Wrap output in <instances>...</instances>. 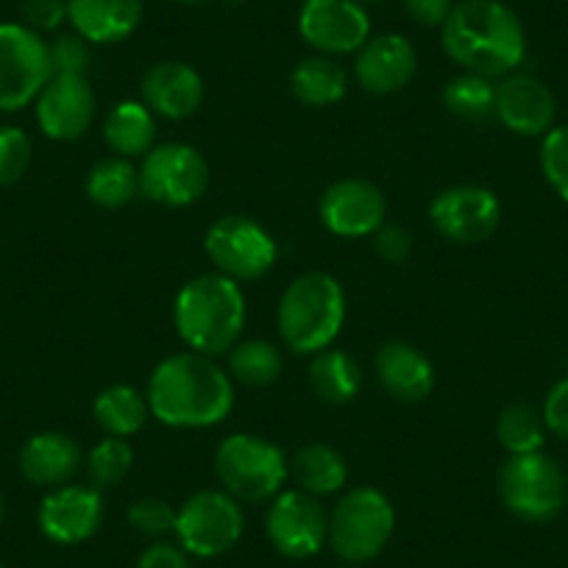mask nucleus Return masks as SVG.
<instances>
[{
    "instance_id": "6",
    "label": "nucleus",
    "mask_w": 568,
    "mask_h": 568,
    "mask_svg": "<svg viewBox=\"0 0 568 568\" xmlns=\"http://www.w3.org/2000/svg\"><path fill=\"white\" fill-rule=\"evenodd\" d=\"M396 529V510L376 488H352L329 516V544L346 562H368L382 555Z\"/></svg>"
},
{
    "instance_id": "22",
    "label": "nucleus",
    "mask_w": 568,
    "mask_h": 568,
    "mask_svg": "<svg viewBox=\"0 0 568 568\" xmlns=\"http://www.w3.org/2000/svg\"><path fill=\"white\" fill-rule=\"evenodd\" d=\"M81 446L64 433H40L20 449V474L40 488L68 485L81 471Z\"/></svg>"
},
{
    "instance_id": "23",
    "label": "nucleus",
    "mask_w": 568,
    "mask_h": 568,
    "mask_svg": "<svg viewBox=\"0 0 568 568\" xmlns=\"http://www.w3.org/2000/svg\"><path fill=\"white\" fill-rule=\"evenodd\" d=\"M68 20L90 45H112L136 31L142 0H68Z\"/></svg>"
},
{
    "instance_id": "1",
    "label": "nucleus",
    "mask_w": 568,
    "mask_h": 568,
    "mask_svg": "<svg viewBox=\"0 0 568 568\" xmlns=\"http://www.w3.org/2000/svg\"><path fill=\"white\" fill-rule=\"evenodd\" d=\"M145 398L160 424L206 429L232 413L234 379L206 354H173L154 368Z\"/></svg>"
},
{
    "instance_id": "42",
    "label": "nucleus",
    "mask_w": 568,
    "mask_h": 568,
    "mask_svg": "<svg viewBox=\"0 0 568 568\" xmlns=\"http://www.w3.org/2000/svg\"><path fill=\"white\" fill-rule=\"evenodd\" d=\"M136 568H193V566H190V557L182 546L151 544L149 549L140 555Z\"/></svg>"
},
{
    "instance_id": "5",
    "label": "nucleus",
    "mask_w": 568,
    "mask_h": 568,
    "mask_svg": "<svg viewBox=\"0 0 568 568\" xmlns=\"http://www.w3.org/2000/svg\"><path fill=\"white\" fill-rule=\"evenodd\" d=\"M215 474L223 490L237 501H265L282 494L291 474L284 452L267 438L251 433L229 435L215 452Z\"/></svg>"
},
{
    "instance_id": "20",
    "label": "nucleus",
    "mask_w": 568,
    "mask_h": 568,
    "mask_svg": "<svg viewBox=\"0 0 568 568\" xmlns=\"http://www.w3.org/2000/svg\"><path fill=\"white\" fill-rule=\"evenodd\" d=\"M142 103L168 120H187L204 103V81L184 62H156L142 75Z\"/></svg>"
},
{
    "instance_id": "9",
    "label": "nucleus",
    "mask_w": 568,
    "mask_h": 568,
    "mask_svg": "<svg viewBox=\"0 0 568 568\" xmlns=\"http://www.w3.org/2000/svg\"><path fill=\"white\" fill-rule=\"evenodd\" d=\"M245 518L240 501L226 490H199L176 513V538L187 555H226L243 538Z\"/></svg>"
},
{
    "instance_id": "47",
    "label": "nucleus",
    "mask_w": 568,
    "mask_h": 568,
    "mask_svg": "<svg viewBox=\"0 0 568 568\" xmlns=\"http://www.w3.org/2000/svg\"><path fill=\"white\" fill-rule=\"evenodd\" d=\"M348 568H352V566H348Z\"/></svg>"
},
{
    "instance_id": "15",
    "label": "nucleus",
    "mask_w": 568,
    "mask_h": 568,
    "mask_svg": "<svg viewBox=\"0 0 568 568\" xmlns=\"http://www.w3.org/2000/svg\"><path fill=\"white\" fill-rule=\"evenodd\" d=\"M318 215L337 237H371L385 223L387 201L368 179H343L321 195Z\"/></svg>"
},
{
    "instance_id": "41",
    "label": "nucleus",
    "mask_w": 568,
    "mask_h": 568,
    "mask_svg": "<svg viewBox=\"0 0 568 568\" xmlns=\"http://www.w3.org/2000/svg\"><path fill=\"white\" fill-rule=\"evenodd\" d=\"M404 9H407V14L418 26L438 29V26L446 23V18L452 14L455 3H452V0H404Z\"/></svg>"
},
{
    "instance_id": "35",
    "label": "nucleus",
    "mask_w": 568,
    "mask_h": 568,
    "mask_svg": "<svg viewBox=\"0 0 568 568\" xmlns=\"http://www.w3.org/2000/svg\"><path fill=\"white\" fill-rule=\"evenodd\" d=\"M31 165V140L18 125H0V187L20 182Z\"/></svg>"
},
{
    "instance_id": "26",
    "label": "nucleus",
    "mask_w": 568,
    "mask_h": 568,
    "mask_svg": "<svg viewBox=\"0 0 568 568\" xmlns=\"http://www.w3.org/2000/svg\"><path fill=\"white\" fill-rule=\"evenodd\" d=\"M291 90L302 103L315 109L332 106V103L343 101L348 90V75L341 64L332 57H307L293 68L291 73Z\"/></svg>"
},
{
    "instance_id": "32",
    "label": "nucleus",
    "mask_w": 568,
    "mask_h": 568,
    "mask_svg": "<svg viewBox=\"0 0 568 568\" xmlns=\"http://www.w3.org/2000/svg\"><path fill=\"white\" fill-rule=\"evenodd\" d=\"M496 438H499L501 449L510 452V457L540 452L546 440L544 415L529 404H510L501 409L499 420H496Z\"/></svg>"
},
{
    "instance_id": "25",
    "label": "nucleus",
    "mask_w": 568,
    "mask_h": 568,
    "mask_svg": "<svg viewBox=\"0 0 568 568\" xmlns=\"http://www.w3.org/2000/svg\"><path fill=\"white\" fill-rule=\"evenodd\" d=\"M291 471L298 488L310 496H332L348 483L346 457L329 444H310L298 449L291 460Z\"/></svg>"
},
{
    "instance_id": "39",
    "label": "nucleus",
    "mask_w": 568,
    "mask_h": 568,
    "mask_svg": "<svg viewBox=\"0 0 568 568\" xmlns=\"http://www.w3.org/2000/svg\"><path fill=\"white\" fill-rule=\"evenodd\" d=\"M374 245L382 260L390 262V265H402L413 254V234L398 223H382L374 232Z\"/></svg>"
},
{
    "instance_id": "34",
    "label": "nucleus",
    "mask_w": 568,
    "mask_h": 568,
    "mask_svg": "<svg viewBox=\"0 0 568 568\" xmlns=\"http://www.w3.org/2000/svg\"><path fill=\"white\" fill-rule=\"evenodd\" d=\"M540 171L549 187L568 204V123L555 125L540 142Z\"/></svg>"
},
{
    "instance_id": "46",
    "label": "nucleus",
    "mask_w": 568,
    "mask_h": 568,
    "mask_svg": "<svg viewBox=\"0 0 568 568\" xmlns=\"http://www.w3.org/2000/svg\"><path fill=\"white\" fill-rule=\"evenodd\" d=\"M0 568H7V566H3V562H0Z\"/></svg>"
},
{
    "instance_id": "44",
    "label": "nucleus",
    "mask_w": 568,
    "mask_h": 568,
    "mask_svg": "<svg viewBox=\"0 0 568 568\" xmlns=\"http://www.w3.org/2000/svg\"><path fill=\"white\" fill-rule=\"evenodd\" d=\"M357 3H376V0H357Z\"/></svg>"
},
{
    "instance_id": "17",
    "label": "nucleus",
    "mask_w": 568,
    "mask_h": 568,
    "mask_svg": "<svg viewBox=\"0 0 568 568\" xmlns=\"http://www.w3.org/2000/svg\"><path fill=\"white\" fill-rule=\"evenodd\" d=\"M37 521L53 544H81L92 538L103 521L101 490L92 485H59L42 499Z\"/></svg>"
},
{
    "instance_id": "10",
    "label": "nucleus",
    "mask_w": 568,
    "mask_h": 568,
    "mask_svg": "<svg viewBox=\"0 0 568 568\" xmlns=\"http://www.w3.org/2000/svg\"><path fill=\"white\" fill-rule=\"evenodd\" d=\"M210 187V165L187 142L154 145L142 156L140 195L162 206H190Z\"/></svg>"
},
{
    "instance_id": "33",
    "label": "nucleus",
    "mask_w": 568,
    "mask_h": 568,
    "mask_svg": "<svg viewBox=\"0 0 568 568\" xmlns=\"http://www.w3.org/2000/svg\"><path fill=\"white\" fill-rule=\"evenodd\" d=\"M131 463H134V452H131L129 440L125 438H106L101 444L92 446V452L87 455V477L90 485L98 490L118 488L131 471Z\"/></svg>"
},
{
    "instance_id": "16",
    "label": "nucleus",
    "mask_w": 568,
    "mask_h": 568,
    "mask_svg": "<svg viewBox=\"0 0 568 568\" xmlns=\"http://www.w3.org/2000/svg\"><path fill=\"white\" fill-rule=\"evenodd\" d=\"M34 103L42 134L57 142L79 140L95 118V92L87 75H51Z\"/></svg>"
},
{
    "instance_id": "37",
    "label": "nucleus",
    "mask_w": 568,
    "mask_h": 568,
    "mask_svg": "<svg viewBox=\"0 0 568 568\" xmlns=\"http://www.w3.org/2000/svg\"><path fill=\"white\" fill-rule=\"evenodd\" d=\"M53 75H87L90 70V42L81 34H59L48 42Z\"/></svg>"
},
{
    "instance_id": "21",
    "label": "nucleus",
    "mask_w": 568,
    "mask_h": 568,
    "mask_svg": "<svg viewBox=\"0 0 568 568\" xmlns=\"http://www.w3.org/2000/svg\"><path fill=\"white\" fill-rule=\"evenodd\" d=\"M379 385L398 402H424L435 390V368L418 346L390 341L376 354Z\"/></svg>"
},
{
    "instance_id": "38",
    "label": "nucleus",
    "mask_w": 568,
    "mask_h": 568,
    "mask_svg": "<svg viewBox=\"0 0 568 568\" xmlns=\"http://www.w3.org/2000/svg\"><path fill=\"white\" fill-rule=\"evenodd\" d=\"M23 20V26H29L37 34L59 31L68 20V0H26Z\"/></svg>"
},
{
    "instance_id": "40",
    "label": "nucleus",
    "mask_w": 568,
    "mask_h": 568,
    "mask_svg": "<svg viewBox=\"0 0 568 568\" xmlns=\"http://www.w3.org/2000/svg\"><path fill=\"white\" fill-rule=\"evenodd\" d=\"M540 415H544V424L551 435L568 440V379H560L546 393Z\"/></svg>"
},
{
    "instance_id": "45",
    "label": "nucleus",
    "mask_w": 568,
    "mask_h": 568,
    "mask_svg": "<svg viewBox=\"0 0 568 568\" xmlns=\"http://www.w3.org/2000/svg\"><path fill=\"white\" fill-rule=\"evenodd\" d=\"M0 516H3V499H0Z\"/></svg>"
},
{
    "instance_id": "28",
    "label": "nucleus",
    "mask_w": 568,
    "mask_h": 568,
    "mask_svg": "<svg viewBox=\"0 0 568 568\" xmlns=\"http://www.w3.org/2000/svg\"><path fill=\"white\" fill-rule=\"evenodd\" d=\"M92 415H95V424L106 435H112V438H131L151 418V407L149 398L136 393L134 387L112 385L98 393L95 404H92Z\"/></svg>"
},
{
    "instance_id": "24",
    "label": "nucleus",
    "mask_w": 568,
    "mask_h": 568,
    "mask_svg": "<svg viewBox=\"0 0 568 568\" xmlns=\"http://www.w3.org/2000/svg\"><path fill=\"white\" fill-rule=\"evenodd\" d=\"M103 140L123 160L145 156L156 142L154 112L142 101H120L103 120Z\"/></svg>"
},
{
    "instance_id": "36",
    "label": "nucleus",
    "mask_w": 568,
    "mask_h": 568,
    "mask_svg": "<svg viewBox=\"0 0 568 568\" xmlns=\"http://www.w3.org/2000/svg\"><path fill=\"white\" fill-rule=\"evenodd\" d=\"M176 507L165 499H156V496H145V499H136L129 507V521L136 532L149 535V538H165L168 532L176 529Z\"/></svg>"
},
{
    "instance_id": "3",
    "label": "nucleus",
    "mask_w": 568,
    "mask_h": 568,
    "mask_svg": "<svg viewBox=\"0 0 568 568\" xmlns=\"http://www.w3.org/2000/svg\"><path fill=\"white\" fill-rule=\"evenodd\" d=\"M173 324L190 352L206 357L229 354L245 326V296L240 284L223 273L190 278L173 304Z\"/></svg>"
},
{
    "instance_id": "27",
    "label": "nucleus",
    "mask_w": 568,
    "mask_h": 568,
    "mask_svg": "<svg viewBox=\"0 0 568 568\" xmlns=\"http://www.w3.org/2000/svg\"><path fill=\"white\" fill-rule=\"evenodd\" d=\"M310 387L315 396L326 404H348L357 398L359 387H363V374L359 365L348 357L341 348H324V352L313 354L310 363Z\"/></svg>"
},
{
    "instance_id": "8",
    "label": "nucleus",
    "mask_w": 568,
    "mask_h": 568,
    "mask_svg": "<svg viewBox=\"0 0 568 568\" xmlns=\"http://www.w3.org/2000/svg\"><path fill=\"white\" fill-rule=\"evenodd\" d=\"M51 75L42 34L23 23H0V112H20L34 103Z\"/></svg>"
},
{
    "instance_id": "18",
    "label": "nucleus",
    "mask_w": 568,
    "mask_h": 568,
    "mask_svg": "<svg viewBox=\"0 0 568 568\" xmlns=\"http://www.w3.org/2000/svg\"><path fill=\"white\" fill-rule=\"evenodd\" d=\"M496 118L513 134L544 136L555 129V95L535 75L510 73L496 84Z\"/></svg>"
},
{
    "instance_id": "2",
    "label": "nucleus",
    "mask_w": 568,
    "mask_h": 568,
    "mask_svg": "<svg viewBox=\"0 0 568 568\" xmlns=\"http://www.w3.org/2000/svg\"><path fill=\"white\" fill-rule=\"evenodd\" d=\"M440 42L452 62L466 73L505 79L527 53V34L518 14L499 0H463L455 3L440 26Z\"/></svg>"
},
{
    "instance_id": "29",
    "label": "nucleus",
    "mask_w": 568,
    "mask_h": 568,
    "mask_svg": "<svg viewBox=\"0 0 568 568\" xmlns=\"http://www.w3.org/2000/svg\"><path fill=\"white\" fill-rule=\"evenodd\" d=\"M87 195L101 210H120L140 195V171L123 156L95 162L87 176Z\"/></svg>"
},
{
    "instance_id": "12",
    "label": "nucleus",
    "mask_w": 568,
    "mask_h": 568,
    "mask_svg": "<svg viewBox=\"0 0 568 568\" xmlns=\"http://www.w3.org/2000/svg\"><path fill=\"white\" fill-rule=\"evenodd\" d=\"M265 529L278 555L304 560V557L318 555L329 540V516L318 496H310L302 488L282 490L273 496V505L267 507Z\"/></svg>"
},
{
    "instance_id": "11",
    "label": "nucleus",
    "mask_w": 568,
    "mask_h": 568,
    "mask_svg": "<svg viewBox=\"0 0 568 568\" xmlns=\"http://www.w3.org/2000/svg\"><path fill=\"white\" fill-rule=\"evenodd\" d=\"M204 251L217 273L237 284L265 276L278 256L271 232L245 215H226L212 223L204 237Z\"/></svg>"
},
{
    "instance_id": "19",
    "label": "nucleus",
    "mask_w": 568,
    "mask_h": 568,
    "mask_svg": "<svg viewBox=\"0 0 568 568\" xmlns=\"http://www.w3.org/2000/svg\"><path fill=\"white\" fill-rule=\"evenodd\" d=\"M418 53L402 34L371 37L354 59V79L371 95H393L413 81Z\"/></svg>"
},
{
    "instance_id": "7",
    "label": "nucleus",
    "mask_w": 568,
    "mask_h": 568,
    "mask_svg": "<svg viewBox=\"0 0 568 568\" xmlns=\"http://www.w3.org/2000/svg\"><path fill=\"white\" fill-rule=\"evenodd\" d=\"M501 505L524 521H549L566 507L568 477L544 452L516 455L499 471Z\"/></svg>"
},
{
    "instance_id": "14",
    "label": "nucleus",
    "mask_w": 568,
    "mask_h": 568,
    "mask_svg": "<svg viewBox=\"0 0 568 568\" xmlns=\"http://www.w3.org/2000/svg\"><path fill=\"white\" fill-rule=\"evenodd\" d=\"M298 34L324 57H346L371 40V18L357 0H304Z\"/></svg>"
},
{
    "instance_id": "43",
    "label": "nucleus",
    "mask_w": 568,
    "mask_h": 568,
    "mask_svg": "<svg viewBox=\"0 0 568 568\" xmlns=\"http://www.w3.org/2000/svg\"><path fill=\"white\" fill-rule=\"evenodd\" d=\"M173 3H184V7H195V3H204V0H173Z\"/></svg>"
},
{
    "instance_id": "31",
    "label": "nucleus",
    "mask_w": 568,
    "mask_h": 568,
    "mask_svg": "<svg viewBox=\"0 0 568 568\" xmlns=\"http://www.w3.org/2000/svg\"><path fill=\"white\" fill-rule=\"evenodd\" d=\"M282 352L271 341H240L229 352V376L245 387H267L282 374Z\"/></svg>"
},
{
    "instance_id": "13",
    "label": "nucleus",
    "mask_w": 568,
    "mask_h": 568,
    "mask_svg": "<svg viewBox=\"0 0 568 568\" xmlns=\"http://www.w3.org/2000/svg\"><path fill=\"white\" fill-rule=\"evenodd\" d=\"M499 199L488 187H479V184L446 187L429 204V223L449 243H483L499 229Z\"/></svg>"
},
{
    "instance_id": "4",
    "label": "nucleus",
    "mask_w": 568,
    "mask_h": 568,
    "mask_svg": "<svg viewBox=\"0 0 568 568\" xmlns=\"http://www.w3.org/2000/svg\"><path fill=\"white\" fill-rule=\"evenodd\" d=\"M346 321V293L329 273H302L278 302V332L293 354H318L337 341Z\"/></svg>"
},
{
    "instance_id": "30",
    "label": "nucleus",
    "mask_w": 568,
    "mask_h": 568,
    "mask_svg": "<svg viewBox=\"0 0 568 568\" xmlns=\"http://www.w3.org/2000/svg\"><path fill=\"white\" fill-rule=\"evenodd\" d=\"M446 109L463 123H485L496 118V84L485 75L460 73L446 84Z\"/></svg>"
}]
</instances>
